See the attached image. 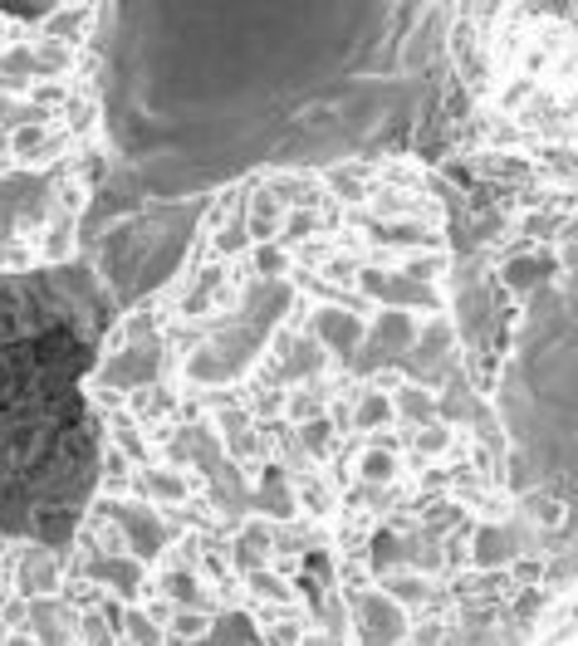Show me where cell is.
<instances>
[{
    "label": "cell",
    "instance_id": "obj_1",
    "mask_svg": "<svg viewBox=\"0 0 578 646\" xmlns=\"http://www.w3.org/2000/svg\"><path fill=\"white\" fill-rule=\"evenodd\" d=\"M88 406L64 563L147 646H495L544 597L427 157L207 197L113 309Z\"/></svg>",
    "mask_w": 578,
    "mask_h": 646
},
{
    "label": "cell",
    "instance_id": "obj_2",
    "mask_svg": "<svg viewBox=\"0 0 578 646\" xmlns=\"http://www.w3.org/2000/svg\"><path fill=\"white\" fill-rule=\"evenodd\" d=\"M451 15L432 0L104 6V201L191 206L270 172L432 162L461 123Z\"/></svg>",
    "mask_w": 578,
    "mask_h": 646
},
{
    "label": "cell",
    "instance_id": "obj_3",
    "mask_svg": "<svg viewBox=\"0 0 578 646\" xmlns=\"http://www.w3.org/2000/svg\"><path fill=\"white\" fill-rule=\"evenodd\" d=\"M456 314L519 529L559 593L578 583V181L544 177L475 251L456 241Z\"/></svg>",
    "mask_w": 578,
    "mask_h": 646
},
{
    "label": "cell",
    "instance_id": "obj_4",
    "mask_svg": "<svg viewBox=\"0 0 578 646\" xmlns=\"http://www.w3.org/2000/svg\"><path fill=\"white\" fill-rule=\"evenodd\" d=\"M94 0H0V275L88 255L108 197Z\"/></svg>",
    "mask_w": 578,
    "mask_h": 646
},
{
    "label": "cell",
    "instance_id": "obj_5",
    "mask_svg": "<svg viewBox=\"0 0 578 646\" xmlns=\"http://www.w3.org/2000/svg\"><path fill=\"white\" fill-rule=\"evenodd\" d=\"M88 260L0 275V543L70 549L98 485L88 372L113 324Z\"/></svg>",
    "mask_w": 578,
    "mask_h": 646
}]
</instances>
